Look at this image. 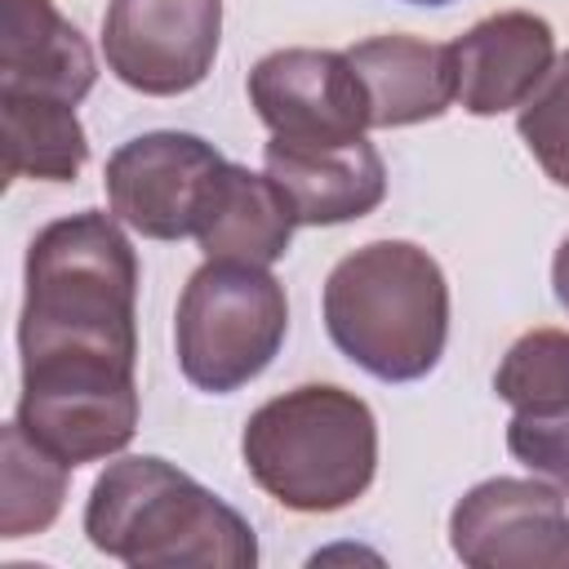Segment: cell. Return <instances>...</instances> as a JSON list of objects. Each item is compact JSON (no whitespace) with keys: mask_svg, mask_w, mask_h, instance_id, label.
<instances>
[{"mask_svg":"<svg viewBox=\"0 0 569 569\" xmlns=\"http://www.w3.org/2000/svg\"><path fill=\"white\" fill-rule=\"evenodd\" d=\"M493 391L502 405L529 418H551L569 409V329L520 333L493 369Z\"/></svg>","mask_w":569,"mask_h":569,"instance_id":"obj_18","label":"cell"},{"mask_svg":"<svg viewBox=\"0 0 569 569\" xmlns=\"http://www.w3.org/2000/svg\"><path fill=\"white\" fill-rule=\"evenodd\" d=\"M320 311L329 342L378 382L427 378L449 342V280L413 240H369L338 258Z\"/></svg>","mask_w":569,"mask_h":569,"instance_id":"obj_2","label":"cell"},{"mask_svg":"<svg viewBox=\"0 0 569 569\" xmlns=\"http://www.w3.org/2000/svg\"><path fill=\"white\" fill-rule=\"evenodd\" d=\"M551 293H556V302L569 311V236L560 240V249H556V258H551Z\"/></svg>","mask_w":569,"mask_h":569,"instance_id":"obj_21","label":"cell"},{"mask_svg":"<svg viewBox=\"0 0 569 569\" xmlns=\"http://www.w3.org/2000/svg\"><path fill=\"white\" fill-rule=\"evenodd\" d=\"M293 227H298L293 204L284 200L276 178L267 169L249 173L244 164L227 160V169L218 173V187L200 213L196 244L204 249V258L271 267L289 253Z\"/></svg>","mask_w":569,"mask_h":569,"instance_id":"obj_15","label":"cell"},{"mask_svg":"<svg viewBox=\"0 0 569 569\" xmlns=\"http://www.w3.org/2000/svg\"><path fill=\"white\" fill-rule=\"evenodd\" d=\"M222 169H227L222 151L200 133H182V129L138 133L107 156L102 169L107 209L147 240L196 236Z\"/></svg>","mask_w":569,"mask_h":569,"instance_id":"obj_6","label":"cell"},{"mask_svg":"<svg viewBox=\"0 0 569 569\" xmlns=\"http://www.w3.org/2000/svg\"><path fill=\"white\" fill-rule=\"evenodd\" d=\"M409 4H427V9H440V4H453V0H409Z\"/></svg>","mask_w":569,"mask_h":569,"instance_id":"obj_22","label":"cell"},{"mask_svg":"<svg viewBox=\"0 0 569 569\" xmlns=\"http://www.w3.org/2000/svg\"><path fill=\"white\" fill-rule=\"evenodd\" d=\"M240 458L280 507L329 516L369 493L378 476V418L347 387L302 382L249 413Z\"/></svg>","mask_w":569,"mask_h":569,"instance_id":"obj_4","label":"cell"},{"mask_svg":"<svg viewBox=\"0 0 569 569\" xmlns=\"http://www.w3.org/2000/svg\"><path fill=\"white\" fill-rule=\"evenodd\" d=\"M373 129H400L440 120L458 102V71L453 44H436L422 36H369L347 49Z\"/></svg>","mask_w":569,"mask_h":569,"instance_id":"obj_13","label":"cell"},{"mask_svg":"<svg viewBox=\"0 0 569 569\" xmlns=\"http://www.w3.org/2000/svg\"><path fill=\"white\" fill-rule=\"evenodd\" d=\"M556 62V31L529 9H502L480 18L453 40L458 107L467 116H502L520 107Z\"/></svg>","mask_w":569,"mask_h":569,"instance_id":"obj_11","label":"cell"},{"mask_svg":"<svg viewBox=\"0 0 569 569\" xmlns=\"http://www.w3.org/2000/svg\"><path fill=\"white\" fill-rule=\"evenodd\" d=\"M449 547L471 569H565L569 511L560 489L520 476L471 485L449 511Z\"/></svg>","mask_w":569,"mask_h":569,"instance_id":"obj_9","label":"cell"},{"mask_svg":"<svg viewBox=\"0 0 569 569\" xmlns=\"http://www.w3.org/2000/svg\"><path fill=\"white\" fill-rule=\"evenodd\" d=\"M124 222L80 209L36 231L22 267L18 356L36 365H116L138 360V253Z\"/></svg>","mask_w":569,"mask_h":569,"instance_id":"obj_1","label":"cell"},{"mask_svg":"<svg viewBox=\"0 0 569 569\" xmlns=\"http://www.w3.org/2000/svg\"><path fill=\"white\" fill-rule=\"evenodd\" d=\"M249 107L280 142H307V147H333L365 138L369 124V98L347 53L338 49H276L253 62L249 80Z\"/></svg>","mask_w":569,"mask_h":569,"instance_id":"obj_8","label":"cell"},{"mask_svg":"<svg viewBox=\"0 0 569 569\" xmlns=\"http://www.w3.org/2000/svg\"><path fill=\"white\" fill-rule=\"evenodd\" d=\"M84 533L93 551L133 569L258 565L253 525L196 476L156 453H129L107 462L84 502Z\"/></svg>","mask_w":569,"mask_h":569,"instance_id":"obj_3","label":"cell"},{"mask_svg":"<svg viewBox=\"0 0 569 569\" xmlns=\"http://www.w3.org/2000/svg\"><path fill=\"white\" fill-rule=\"evenodd\" d=\"M289 298L267 267L204 258L173 311L178 369L196 391L231 396L249 387L284 347Z\"/></svg>","mask_w":569,"mask_h":569,"instance_id":"obj_5","label":"cell"},{"mask_svg":"<svg viewBox=\"0 0 569 569\" xmlns=\"http://www.w3.org/2000/svg\"><path fill=\"white\" fill-rule=\"evenodd\" d=\"M507 449L533 476H542L560 493H569V409L565 413H551V418L516 413L507 422Z\"/></svg>","mask_w":569,"mask_h":569,"instance_id":"obj_20","label":"cell"},{"mask_svg":"<svg viewBox=\"0 0 569 569\" xmlns=\"http://www.w3.org/2000/svg\"><path fill=\"white\" fill-rule=\"evenodd\" d=\"M262 169L276 178L293 204L298 227H338L373 213L387 196V164L369 138L307 147L271 138L262 147Z\"/></svg>","mask_w":569,"mask_h":569,"instance_id":"obj_12","label":"cell"},{"mask_svg":"<svg viewBox=\"0 0 569 569\" xmlns=\"http://www.w3.org/2000/svg\"><path fill=\"white\" fill-rule=\"evenodd\" d=\"M222 0H107V71L147 98L191 93L218 58Z\"/></svg>","mask_w":569,"mask_h":569,"instance_id":"obj_7","label":"cell"},{"mask_svg":"<svg viewBox=\"0 0 569 569\" xmlns=\"http://www.w3.org/2000/svg\"><path fill=\"white\" fill-rule=\"evenodd\" d=\"M142 418L133 373H31L22 378L18 422L62 462L116 458Z\"/></svg>","mask_w":569,"mask_h":569,"instance_id":"obj_10","label":"cell"},{"mask_svg":"<svg viewBox=\"0 0 569 569\" xmlns=\"http://www.w3.org/2000/svg\"><path fill=\"white\" fill-rule=\"evenodd\" d=\"M98 80V58L53 0H0V89L80 102Z\"/></svg>","mask_w":569,"mask_h":569,"instance_id":"obj_14","label":"cell"},{"mask_svg":"<svg viewBox=\"0 0 569 569\" xmlns=\"http://www.w3.org/2000/svg\"><path fill=\"white\" fill-rule=\"evenodd\" d=\"M0 124H4V178L36 182H76L89 160V138L76 116V102L44 93H4L0 89Z\"/></svg>","mask_w":569,"mask_h":569,"instance_id":"obj_16","label":"cell"},{"mask_svg":"<svg viewBox=\"0 0 569 569\" xmlns=\"http://www.w3.org/2000/svg\"><path fill=\"white\" fill-rule=\"evenodd\" d=\"M71 462L49 453L40 440L22 431V422H4L0 431V538L44 533L67 502Z\"/></svg>","mask_w":569,"mask_h":569,"instance_id":"obj_17","label":"cell"},{"mask_svg":"<svg viewBox=\"0 0 569 569\" xmlns=\"http://www.w3.org/2000/svg\"><path fill=\"white\" fill-rule=\"evenodd\" d=\"M516 129L542 173L569 187V53H560L542 84L516 107Z\"/></svg>","mask_w":569,"mask_h":569,"instance_id":"obj_19","label":"cell"}]
</instances>
